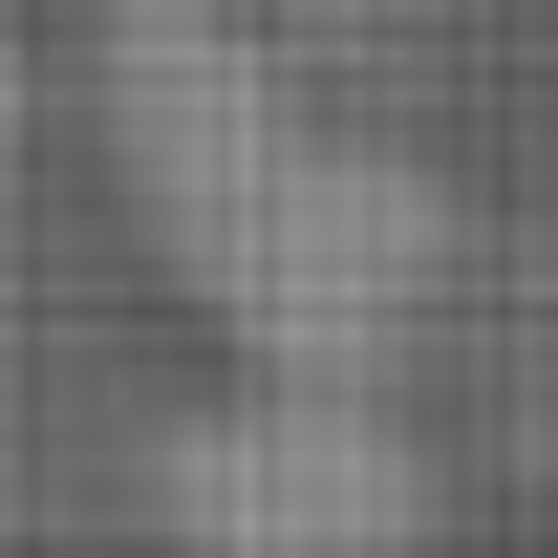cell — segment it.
<instances>
[{"label":"cell","mask_w":558,"mask_h":558,"mask_svg":"<svg viewBox=\"0 0 558 558\" xmlns=\"http://www.w3.org/2000/svg\"><path fill=\"white\" fill-rule=\"evenodd\" d=\"M130 515L215 558H409V537H451V451L344 365H258L130 451Z\"/></svg>","instance_id":"cell-2"},{"label":"cell","mask_w":558,"mask_h":558,"mask_svg":"<svg viewBox=\"0 0 558 558\" xmlns=\"http://www.w3.org/2000/svg\"><path fill=\"white\" fill-rule=\"evenodd\" d=\"M0 150H22V65H0Z\"/></svg>","instance_id":"cell-3"},{"label":"cell","mask_w":558,"mask_h":558,"mask_svg":"<svg viewBox=\"0 0 558 558\" xmlns=\"http://www.w3.org/2000/svg\"><path fill=\"white\" fill-rule=\"evenodd\" d=\"M86 108H108V172H130V236L150 279L194 301L236 365H387L429 344V301L473 258L451 172L387 130H323L301 65H279L236 0H108L86 22Z\"/></svg>","instance_id":"cell-1"}]
</instances>
